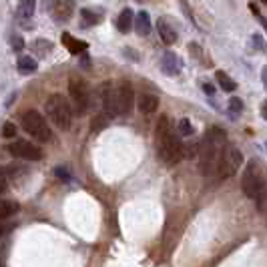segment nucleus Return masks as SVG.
<instances>
[{"label": "nucleus", "mask_w": 267, "mask_h": 267, "mask_svg": "<svg viewBox=\"0 0 267 267\" xmlns=\"http://www.w3.org/2000/svg\"><path fill=\"white\" fill-rule=\"evenodd\" d=\"M225 151V131L211 127L199 149V167L203 175H213L219 171V163Z\"/></svg>", "instance_id": "nucleus-1"}, {"label": "nucleus", "mask_w": 267, "mask_h": 267, "mask_svg": "<svg viewBox=\"0 0 267 267\" xmlns=\"http://www.w3.org/2000/svg\"><path fill=\"white\" fill-rule=\"evenodd\" d=\"M101 99H103V110L107 117H119L121 110H119V99H117V88L110 86V82L101 86Z\"/></svg>", "instance_id": "nucleus-9"}, {"label": "nucleus", "mask_w": 267, "mask_h": 267, "mask_svg": "<svg viewBox=\"0 0 267 267\" xmlns=\"http://www.w3.org/2000/svg\"><path fill=\"white\" fill-rule=\"evenodd\" d=\"M32 49H34V53L38 54V56H47V53H51V49H53V42L51 40H34L32 42Z\"/></svg>", "instance_id": "nucleus-22"}, {"label": "nucleus", "mask_w": 267, "mask_h": 267, "mask_svg": "<svg viewBox=\"0 0 267 267\" xmlns=\"http://www.w3.org/2000/svg\"><path fill=\"white\" fill-rule=\"evenodd\" d=\"M60 40H62V44H64L66 51H69L71 54H82V53L86 51V47H88L84 40H79V38H75V36L69 34V32H62Z\"/></svg>", "instance_id": "nucleus-13"}, {"label": "nucleus", "mask_w": 267, "mask_h": 267, "mask_svg": "<svg viewBox=\"0 0 267 267\" xmlns=\"http://www.w3.org/2000/svg\"><path fill=\"white\" fill-rule=\"evenodd\" d=\"M241 189L249 199H257L259 193L265 189V181H263V173L257 161H249L245 171L241 177Z\"/></svg>", "instance_id": "nucleus-5"}, {"label": "nucleus", "mask_w": 267, "mask_h": 267, "mask_svg": "<svg viewBox=\"0 0 267 267\" xmlns=\"http://www.w3.org/2000/svg\"><path fill=\"white\" fill-rule=\"evenodd\" d=\"M229 110H231L233 115L241 113V110H243V101L237 99V97H231V101H229Z\"/></svg>", "instance_id": "nucleus-27"}, {"label": "nucleus", "mask_w": 267, "mask_h": 267, "mask_svg": "<svg viewBox=\"0 0 267 267\" xmlns=\"http://www.w3.org/2000/svg\"><path fill=\"white\" fill-rule=\"evenodd\" d=\"M137 2H143V0H137Z\"/></svg>", "instance_id": "nucleus-34"}, {"label": "nucleus", "mask_w": 267, "mask_h": 267, "mask_svg": "<svg viewBox=\"0 0 267 267\" xmlns=\"http://www.w3.org/2000/svg\"><path fill=\"white\" fill-rule=\"evenodd\" d=\"M54 175H56V179H60L62 183H71L73 181V175L69 173V169H66V167H56Z\"/></svg>", "instance_id": "nucleus-24"}, {"label": "nucleus", "mask_w": 267, "mask_h": 267, "mask_svg": "<svg viewBox=\"0 0 267 267\" xmlns=\"http://www.w3.org/2000/svg\"><path fill=\"white\" fill-rule=\"evenodd\" d=\"M243 165V155L237 147L229 145L225 147L223 151V157H221V163H219V171H217V177L219 179H229V177H233L239 167Z\"/></svg>", "instance_id": "nucleus-6"}, {"label": "nucleus", "mask_w": 267, "mask_h": 267, "mask_svg": "<svg viewBox=\"0 0 267 267\" xmlns=\"http://www.w3.org/2000/svg\"><path fill=\"white\" fill-rule=\"evenodd\" d=\"M34 8H36V0H20L18 6H16V18L20 22L32 18L34 16Z\"/></svg>", "instance_id": "nucleus-14"}, {"label": "nucleus", "mask_w": 267, "mask_h": 267, "mask_svg": "<svg viewBox=\"0 0 267 267\" xmlns=\"http://www.w3.org/2000/svg\"><path fill=\"white\" fill-rule=\"evenodd\" d=\"M8 151L14 155V157H20V159H27V161H40L42 159V151L32 145L30 141H25V139H16Z\"/></svg>", "instance_id": "nucleus-8"}, {"label": "nucleus", "mask_w": 267, "mask_h": 267, "mask_svg": "<svg viewBox=\"0 0 267 267\" xmlns=\"http://www.w3.org/2000/svg\"><path fill=\"white\" fill-rule=\"evenodd\" d=\"M2 137L4 139H14L16 137V125L14 123H4L2 125Z\"/></svg>", "instance_id": "nucleus-26"}, {"label": "nucleus", "mask_w": 267, "mask_h": 267, "mask_svg": "<svg viewBox=\"0 0 267 267\" xmlns=\"http://www.w3.org/2000/svg\"><path fill=\"white\" fill-rule=\"evenodd\" d=\"M203 91H205L207 95H213V93H215V88H213V84H209V82H205V84H203Z\"/></svg>", "instance_id": "nucleus-30"}, {"label": "nucleus", "mask_w": 267, "mask_h": 267, "mask_svg": "<svg viewBox=\"0 0 267 267\" xmlns=\"http://www.w3.org/2000/svg\"><path fill=\"white\" fill-rule=\"evenodd\" d=\"M261 117H263V119L267 121V101H265V103L261 105Z\"/></svg>", "instance_id": "nucleus-31"}, {"label": "nucleus", "mask_w": 267, "mask_h": 267, "mask_svg": "<svg viewBox=\"0 0 267 267\" xmlns=\"http://www.w3.org/2000/svg\"><path fill=\"white\" fill-rule=\"evenodd\" d=\"M215 79H217L219 86L223 88V91H227V93H233L235 88H237V82H235L227 73H223V71H217V73H215Z\"/></svg>", "instance_id": "nucleus-19"}, {"label": "nucleus", "mask_w": 267, "mask_h": 267, "mask_svg": "<svg viewBox=\"0 0 267 267\" xmlns=\"http://www.w3.org/2000/svg\"><path fill=\"white\" fill-rule=\"evenodd\" d=\"M10 44H12L14 51H22V49H25V40H22V36H18V34L10 36Z\"/></svg>", "instance_id": "nucleus-29"}, {"label": "nucleus", "mask_w": 267, "mask_h": 267, "mask_svg": "<svg viewBox=\"0 0 267 267\" xmlns=\"http://www.w3.org/2000/svg\"><path fill=\"white\" fill-rule=\"evenodd\" d=\"M249 10H251V12H253V16H255V18H257V20L261 22V27H263V28L267 30V18H265V16H263V14L259 12V8H257V6L253 4V2L249 4Z\"/></svg>", "instance_id": "nucleus-28"}, {"label": "nucleus", "mask_w": 267, "mask_h": 267, "mask_svg": "<svg viewBox=\"0 0 267 267\" xmlns=\"http://www.w3.org/2000/svg\"><path fill=\"white\" fill-rule=\"evenodd\" d=\"M69 95H71V101H73V107L79 115H84L86 108H88V103H91V95H88V86L82 79H77L73 77L69 80Z\"/></svg>", "instance_id": "nucleus-7"}, {"label": "nucleus", "mask_w": 267, "mask_h": 267, "mask_svg": "<svg viewBox=\"0 0 267 267\" xmlns=\"http://www.w3.org/2000/svg\"><path fill=\"white\" fill-rule=\"evenodd\" d=\"M38 69V64H36V60L32 58V56H20L18 58V71L22 73V75H30V73H34Z\"/></svg>", "instance_id": "nucleus-20"}, {"label": "nucleus", "mask_w": 267, "mask_h": 267, "mask_svg": "<svg viewBox=\"0 0 267 267\" xmlns=\"http://www.w3.org/2000/svg\"><path fill=\"white\" fill-rule=\"evenodd\" d=\"M139 110L141 113H145V115H151V113H155V110L159 108V99L155 97V95H149V93H145V95H141L139 97Z\"/></svg>", "instance_id": "nucleus-15"}, {"label": "nucleus", "mask_w": 267, "mask_h": 267, "mask_svg": "<svg viewBox=\"0 0 267 267\" xmlns=\"http://www.w3.org/2000/svg\"><path fill=\"white\" fill-rule=\"evenodd\" d=\"M16 211H18V203L8 201V199H2V201H0V217H2V219L12 217Z\"/></svg>", "instance_id": "nucleus-21"}, {"label": "nucleus", "mask_w": 267, "mask_h": 267, "mask_svg": "<svg viewBox=\"0 0 267 267\" xmlns=\"http://www.w3.org/2000/svg\"><path fill=\"white\" fill-rule=\"evenodd\" d=\"M157 155L169 165L179 163L185 157V147L179 137H175L167 115H163L157 123Z\"/></svg>", "instance_id": "nucleus-2"}, {"label": "nucleus", "mask_w": 267, "mask_h": 267, "mask_svg": "<svg viewBox=\"0 0 267 267\" xmlns=\"http://www.w3.org/2000/svg\"><path fill=\"white\" fill-rule=\"evenodd\" d=\"M177 131H179L181 137H191L193 133H195V129H193V125H191L189 119H181L179 125H177Z\"/></svg>", "instance_id": "nucleus-23"}, {"label": "nucleus", "mask_w": 267, "mask_h": 267, "mask_svg": "<svg viewBox=\"0 0 267 267\" xmlns=\"http://www.w3.org/2000/svg\"><path fill=\"white\" fill-rule=\"evenodd\" d=\"M20 125L32 139H36L40 143H47L53 137V133H51L47 121H44V117L38 113V110H32V108L25 110V113L20 115Z\"/></svg>", "instance_id": "nucleus-4"}, {"label": "nucleus", "mask_w": 267, "mask_h": 267, "mask_svg": "<svg viewBox=\"0 0 267 267\" xmlns=\"http://www.w3.org/2000/svg\"><path fill=\"white\" fill-rule=\"evenodd\" d=\"M44 108H47V117L60 129V131H66L71 127V121H73V110H71V105L69 101H66L62 95L54 93L47 99V105H44Z\"/></svg>", "instance_id": "nucleus-3"}, {"label": "nucleus", "mask_w": 267, "mask_h": 267, "mask_svg": "<svg viewBox=\"0 0 267 267\" xmlns=\"http://www.w3.org/2000/svg\"><path fill=\"white\" fill-rule=\"evenodd\" d=\"M261 2H265V4H267V0H261Z\"/></svg>", "instance_id": "nucleus-33"}, {"label": "nucleus", "mask_w": 267, "mask_h": 267, "mask_svg": "<svg viewBox=\"0 0 267 267\" xmlns=\"http://www.w3.org/2000/svg\"><path fill=\"white\" fill-rule=\"evenodd\" d=\"M75 12V0H53V16L56 20H71Z\"/></svg>", "instance_id": "nucleus-11"}, {"label": "nucleus", "mask_w": 267, "mask_h": 267, "mask_svg": "<svg viewBox=\"0 0 267 267\" xmlns=\"http://www.w3.org/2000/svg\"><path fill=\"white\" fill-rule=\"evenodd\" d=\"M135 30L139 36H147L151 32V18H149V12L141 10L137 16H135Z\"/></svg>", "instance_id": "nucleus-17"}, {"label": "nucleus", "mask_w": 267, "mask_h": 267, "mask_svg": "<svg viewBox=\"0 0 267 267\" xmlns=\"http://www.w3.org/2000/svg\"><path fill=\"white\" fill-rule=\"evenodd\" d=\"M117 99H119V110L121 115H129L133 110V103H135V93H133L131 82L123 80L117 86Z\"/></svg>", "instance_id": "nucleus-10"}, {"label": "nucleus", "mask_w": 267, "mask_h": 267, "mask_svg": "<svg viewBox=\"0 0 267 267\" xmlns=\"http://www.w3.org/2000/svg\"><path fill=\"white\" fill-rule=\"evenodd\" d=\"M133 25H135V14H133V10H131V8L121 10L119 20H117V28H119L121 32H129Z\"/></svg>", "instance_id": "nucleus-18"}, {"label": "nucleus", "mask_w": 267, "mask_h": 267, "mask_svg": "<svg viewBox=\"0 0 267 267\" xmlns=\"http://www.w3.org/2000/svg\"><path fill=\"white\" fill-rule=\"evenodd\" d=\"M161 69L165 75L169 77H175L181 73V58L177 56L175 53H165L163 58H161Z\"/></svg>", "instance_id": "nucleus-12"}, {"label": "nucleus", "mask_w": 267, "mask_h": 267, "mask_svg": "<svg viewBox=\"0 0 267 267\" xmlns=\"http://www.w3.org/2000/svg\"><path fill=\"white\" fill-rule=\"evenodd\" d=\"M157 30H159V36L163 38V42H165V44H173V42L177 40V32H175V28L169 25V22H167L165 18H159V22H157Z\"/></svg>", "instance_id": "nucleus-16"}, {"label": "nucleus", "mask_w": 267, "mask_h": 267, "mask_svg": "<svg viewBox=\"0 0 267 267\" xmlns=\"http://www.w3.org/2000/svg\"><path fill=\"white\" fill-rule=\"evenodd\" d=\"M80 14H82V25H84V27H91V25H97V22L101 20V18H99L97 14H93L91 10H82Z\"/></svg>", "instance_id": "nucleus-25"}, {"label": "nucleus", "mask_w": 267, "mask_h": 267, "mask_svg": "<svg viewBox=\"0 0 267 267\" xmlns=\"http://www.w3.org/2000/svg\"><path fill=\"white\" fill-rule=\"evenodd\" d=\"M263 84H265V88H267V69H263Z\"/></svg>", "instance_id": "nucleus-32"}]
</instances>
